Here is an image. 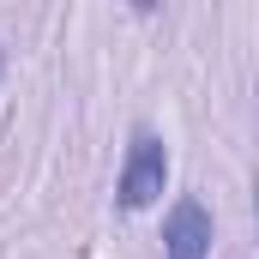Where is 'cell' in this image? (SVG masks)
I'll list each match as a JSON object with an SVG mask.
<instances>
[{
  "instance_id": "obj_2",
  "label": "cell",
  "mask_w": 259,
  "mask_h": 259,
  "mask_svg": "<svg viewBox=\"0 0 259 259\" xmlns=\"http://www.w3.org/2000/svg\"><path fill=\"white\" fill-rule=\"evenodd\" d=\"M217 241V223L199 199H175L169 217H163V259H211Z\"/></svg>"
},
{
  "instance_id": "obj_1",
  "label": "cell",
  "mask_w": 259,
  "mask_h": 259,
  "mask_svg": "<svg viewBox=\"0 0 259 259\" xmlns=\"http://www.w3.org/2000/svg\"><path fill=\"white\" fill-rule=\"evenodd\" d=\"M163 187H169V145L151 127H139L127 145V163H121V181H115V205L121 211H145V205L163 199Z\"/></svg>"
},
{
  "instance_id": "obj_3",
  "label": "cell",
  "mask_w": 259,
  "mask_h": 259,
  "mask_svg": "<svg viewBox=\"0 0 259 259\" xmlns=\"http://www.w3.org/2000/svg\"><path fill=\"white\" fill-rule=\"evenodd\" d=\"M0 72H6V55H0Z\"/></svg>"
}]
</instances>
